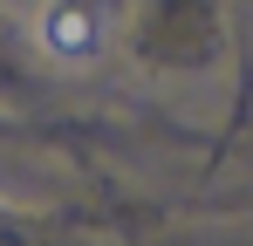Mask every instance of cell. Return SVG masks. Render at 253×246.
Instances as JSON below:
<instances>
[{
	"mask_svg": "<svg viewBox=\"0 0 253 246\" xmlns=\"http://www.w3.org/2000/svg\"><path fill=\"white\" fill-rule=\"evenodd\" d=\"M28 35L55 69H89L110 41V21L96 7H42V14H28Z\"/></svg>",
	"mask_w": 253,
	"mask_h": 246,
	"instance_id": "cell-1",
	"label": "cell"
}]
</instances>
